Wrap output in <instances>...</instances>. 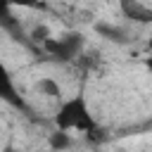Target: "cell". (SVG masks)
Here are the masks:
<instances>
[{"label": "cell", "mask_w": 152, "mask_h": 152, "mask_svg": "<svg viewBox=\"0 0 152 152\" xmlns=\"http://www.w3.org/2000/svg\"><path fill=\"white\" fill-rule=\"evenodd\" d=\"M55 126L59 131H86L90 135L97 131L95 116L90 114V107L83 95H74L59 104L55 114Z\"/></svg>", "instance_id": "1"}, {"label": "cell", "mask_w": 152, "mask_h": 152, "mask_svg": "<svg viewBox=\"0 0 152 152\" xmlns=\"http://www.w3.org/2000/svg\"><path fill=\"white\" fill-rule=\"evenodd\" d=\"M83 45H86V40H83L81 33H64V36H59V38H52V36H50V38H45V40L40 43L43 52H45L48 57H52L55 62L78 59L81 52H83Z\"/></svg>", "instance_id": "2"}, {"label": "cell", "mask_w": 152, "mask_h": 152, "mask_svg": "<svg viewBox=\"0 0 152 152\" xmlns=\"http://www.w3.org/2000/svg\"><path fill=\"white\" fill-rule=\"evenodd\" d=\"M0 100H2V102H7V104H12V107H17V109H21V112H26V109H28V107H26V102H24V97L19 95L17 86H14V78H12L10 69L5 66V62H2V59H0Z\"/></svg>", "instance_id": "3"}, {"label": "cell", "mask_w": 152, "mask_h": 152, "mask_svg": "<svg viewBox=\"0 0 152 152\" xmlns=\"http://www.w3.org/2000/svg\"><path fill=\"white\" fill-rule=\"evenodd\" d=\"M119 10L131 21H138V24H150L152 21V10L142 0H119Z\"/></svg>", "instance_id": "4"}, {"label": "cell", "mask_w": 152, "mask_h": 152, "mask_svg": "<svg viewBox=\"0 0 152 152\" xmlns=\"http://www.w3.org/2000/svg\"><path fill=\"white\" fill-rule=\"evenodd\" d=\"M95 31L102 33L104 38H109V40H116V43H126L128 40V33L124 28H119V26H112V24H95Z\"/></svg>", "instance_id": "5"}, {"label": "cell", "mask_w": 152, "mask_h": 152, "mask_svg": "<svg viewBox=\"0 0 152 152\" xmlns=\"http://www.w3.org/2000/svg\"><path fill=\"white\" fill-rule=\"evenodd\" d=\"M50 147L52 150H57V152H62V150H69L71 145H74V140H71V135H69V131H55V133H50Z\"/></svg>", "instance_id": "6"}, {"label": "cell", "mask_w": 152, "mask_h": 152, "mask_svg": "<svg viewBox=\"0 0 152 152\" xmlns=\"http://www.w3.org/2000/svg\"><path fill=\"white\" fill-rule=\"evenodd\" d=\"M36 88H38L45 97H57V100H59V95H62V88H59V83H57L55 78H40V81L36 83Z\"/></svg>", "instance_id": "7"}, {"label": "cell", "mask_w": 152, "mask_h": 152, "mask_svg": "<svg viewBox=\"0 0 152 152\" xmlns=\"http://www.w3.org/2000/svg\"><path fill=\"white\" fill-rule=\"evenodd\" d=\"M0 26L10 28V31H17V21L12 17V5L10 0H0Z\"/></svg>", "instance_id": "8"}, {"label": "cell", "mask_w": 152, "mask_h": 152, "mask_svg": "<svg viewBox=\"0 0 152 152\" xmlns=\"http://www.w3.org/2000/svg\"><path fill=\"white\" fill-rule=\"evenodd\" d=\"M12 7H24V10H45L43 0H10Z\"/></svg>", "instance_id": "9"}, {"label": "cell", "mask_w": 152, "mask_h": 152, "mask_svg": "<svg viewBox=\"0 0 152 152\" xmlns=\"http://www.w3.org/2000/svg\"><path fill=\"white\" fill-rule=\"evenodd\" d=\"M31 38H33L36 43H43L45 38H50V31H48V26H38V28H33Z\"/></svg>", "instance_id": "10"}, {"label": "cell", "mask_w": 152, "mask_h": 152, "mask_svg": "<svg viewBox=\"0 0 152 152\" xmlns=\"http://www.w3.org/2000/svg\"><path fill=\"white\" fill-rule=\"evenodd\" d=\"M2 152H19V150H14V147H5Z\"/></svg>", "instance_id": "11"}]
</instances>
